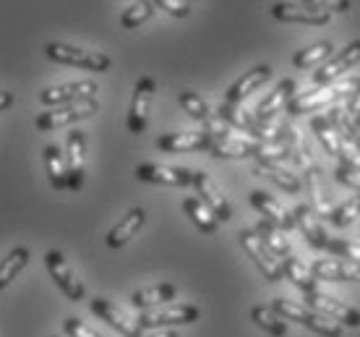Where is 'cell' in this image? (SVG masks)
I'll return each instance as SVG.
<instances>
[{"label":"cell","mask_w":360,"mask_h":337,"mask_svg":"<svg viewBox=\"0 0 360 337\" xmlns=\"http://www.w3.org/2000/svg\"><path fill=\"white\" fill-rule=\"evenodd\" d=\"M144 222H146V212L141 210V207H134L131 212H126V215L112 225L108 238H105L108 248H112V251H115V248H123L139 230L144 228Z\"/></svg>","instance_id":"cell-23"},{"label":"cell","mask_w":360,"mask_h":337,"mask_svg":"<svg viewBox=\"0 0 360 337\" xmlns=\"http://www.w3.org/2000/svg\"><path fill=\"white\" fill-rule=\"evenodd\" d=\"M178 295V285L172 283H157L152 288H144V291H136L131 295V306L139 311H154L165 306V303H170L172 298Z\"/></svg>","instance_id":"cell-25"},{"label":"cell","mask_w":360,"mask_h":337,"mask_svg":"<svg viewBox=\"0 0 360 337\" xmlns=\"http://www.w3.org/2000/svg\"><path fill=\"white\" fill-rule=\"evenodd\" d=\"M240 246H243V251L248 254V259L256 265V269L262 272V277H266L269 283L285 280V277H282V262L271 254L269 248L264 246L262 238L256 236L253 230H240Z\"/></svg>","instance_id":"cell-8"},{"label":"cell","mask_w":360,"mask_h":337,"mask_svg":"<svg viewBox=\"0 0 360 337\" xmlns=\"http://www.w3.org/2000/svg\"><path fill=\"white\" fill-rule=\"evenodd\" d=\"M251 319H253V324L259 329H264L266 335H271V337H285L288 335V322L285 319H279L277 314L271 311V306H253L251 309Z\"/></svg>","instance_id":"cell-33"},{"label":"cell","mask_w":360,"mask_h":337,"mask_svg":"<svg viewBox=\"0 0 360 337\" xmlns=\"http://www.w3.org/2000/svg\"><path fill=\"white\" fill-rule=\"evenodd\" d=\"M99 102L97 100H82V102H71V105H60V108L45 110L42 115H37L34 126L39 131H55L60 126H68V123H76V120L91 118L97 115Z\"/></svg>","instance_id":"cell-7"},{"label":"cell","mask_w":360,"mask_h":337,"mask_svg":"<svg viewBox=\"0 0 360 337\" xmlns=\"http://www.w3.org/2000/svg\"><path fill=\"white\" fill-rule=\"evenodd\" d=\"M154 89H157V84H154L152 76H141V79L136 82L134 100H131V110H128V118H126V126L134 136H139V134H144L146 131V123H149V108H152V100H154Z\"/></svg>","instance_id":"cell-10"},{"label":"cell","mask_w":360,"mask_h":337,"mask_svg":"<svg viewBox=\"0 0 360 337\" xmlns=\"http://www.w3.org/2000/svg\"><path fill=\"white\" fill-rule=\"evenodd\" d=\"M308 269L316 283H360V265L345 259H316Z\"/></svg>","instance_id":"cell-16"},{"label":"cell","mask_w":360,"mask_h":337,"mask_svg":"<svg viewBox=\"0 0 360 337\" xmlns=\"http://www.w3.org/2000/svg\"><path fill=\"white\" fill-rule=\"evenodd\" d=\"M13 105V94L6 89H0V110H8Z\"/></svg>","instance_id":"cell-44"},{"label":"cell","mask_w":360,"mask_h":337,"mask_svg":"<svg viewBox=\"0 0 360 337\" xmlns=\"http://www.w3.org/2000/svg\"><path fill=\"white\" fill-rule=\"evenodd\" d=\"M63 332L68 337H99L97 332L91 327H86L82 319H76V317H68V319L63 322Z\"/></svg>","instance_id":"cell-41"},{"label":"cell","mask_w":360,"mask_h":337,"mask_svg":"<svg viewBox=\"0 0 360 337\" xmlns=\"http://www.w3.org/2000/svg\"><path fill=\"white\" fill-rule=\"evenodd\" d=\"M253 173L264 175V178H269L274 186H279L282 191H288V193H300V189H303V181H300V178H297L292 170L282 167L279 163H259V160H256V167H253Z\"/></svg>","instance_id":"cell-26"},{"label":"cell","mask_w":360,"mask_h":337,"mask_svg":"<svg viewBox=\"0 0 360 337\" xmlns=\"http://www.w3.org/2000/svg\"><path fill=\"white\" fill-rule=\"evenodd\" d=\"M42 160H45V170H47V181L55 191H63L65 189V157L60 152L58 144H47L45 152H42Z\"/></svg>","instance_id":"cell-30"},{"label":"cell","mask_w":360,"mask_h":337,"mask_svg":"<svg viewBox=\"0 0 360 337\" xmlns=\"http://www.w3.org/2000/svg\"><path fill=\"white\" fill-rule=\"evenodd\" d=\"M178 102H180V108L188 113L191 118L193 120H198V123H204L207 126L209 120H214V113L209 110V105H207V100L198 94V91H193V89H183L178 94Z\"/></svg>","instance_id":"cell-34"},{"label":"cell","mask_w":360,"mask_h":337,"mask_svg":"<svg viewBox=\"0 0 360 337\" xmlns=\"http://www.w3.org/2000/svg\"><path fill=\"white\" fill-rule=\"evenodd\" d=\"M303 186L308 189V193H311V199H314V212L316 215H321L324 220H329V215H332V204L326 201V191L324 186H321V170L319 167H308V170H303Z\"/></svg>","instance_id":"cell-29"},{"label":"cell","mask_w":360,"mask_h":337,"mask_svg":"<svg viewBox=\"0 0 360 337\" xmlns=\"http://www.w3.org/2000/svg\"><path fill=\"white\" fill-rule=\"evenodd\" d=\"M306 306H311L314 311L324 314L329 319L340 322L342 327H360V311L350 303H345L342 298H334L324 291H316V293H306Z\"/></svg>","instance_id":"cell-9"},{"label":"cell","mask_w":360,"mask_h":337,"mask_svg":"<svg viewBox=\"0 0 360 337\" xmlns=\"http://www.w3.org/2000/svg\"><path fill=\"white\" fill-rule=\"evenodd\" d=\"M154 8L160 6L162 11H167L170 16L175 18H186L191 16V6H188V0H149Z\"/></svg>","instance_id":"cell-40"},{"label":"cell","mask_w":360,"mask_h":337,"mask_svg":"<svg viewBox=\"0 0 360 337\" xmlns=\"http://www.w3.org/2000/svg\"><path fill=\"white\" fill-rule=\"evenodd\" d=\"M198 317H201L198 306H193V303H178V306H170V309L141 311V317L136 319V329L139 332L170 329V327H180V324H193Z\"/></svg>","instance_id":"cell-4"},{"label":"cell","mask_w":360,"mask_h":337,"mask_svg":"<svg viewBox=\"0 0 360 337\" xmlns=\"http://www.w3.org/2000/svg\"><path fill=\"white\" fill-rule=\"evenodd\" d=\"M358 217H360V196H355V199L334 204L332 215H329V222H332L334 228H350Z\"/></svg>","instance_id":"cell-37"},{"label":"cell","mask_w":360,"mask_h":337,"mask_svg":"<svg viewBox=\"0 0 360 337\" xmlns=\"http://www.w3.org/2000/svg\"><path fill=\"white\" fill-rule=\"evenodd\" d=\"M136 178L144 183H154V186H172V189L193 186V170H188V167H170V165H139Z\"/></svg>","instance_id":"cell-11"},{"label":"cell","mask_w":360,"mask_h":337,"mask_svg":"<svg viewBox=\"0 0 360 337\" xmlns=\"http://www.w3.org/2000/svg\"><path fill=\"white\" fill-rule=\"evenodd\" d=\"M139 337H178L172 329H154V332H146V335H139Z\"/></svg>","instance_id":"cell-45"},{"label":"cell","mask_w":360,"mask_h":337,"mask_svg":"<svg viewBox=\"0 0 360 337\" xmlns=\"http://www.w3.org/2000/svg\"><path fill=\"white\" fill-rule=\"evenodd\" d=\"M269 79H271V65H266V63L256 65V68H251L248 73H243L235 84H230V89H227V94H225V102L240 105L245 97H251L253 91L259 89V87H264Z\"/></svg>","instance_id":"cell-20"},{"label":"cell","mask_w":360,"mask_h":337,"mask_svg":"<svg viewBox=\"0 0 360 337\" xmlns=\"http://www.w3.org/2000/svg\"><path fill=\"white\" fill-rule=\"evenodd\" d=\"M84 178H86V134L76 128L65 139V189L82 191Z\"/></svg>","instance_id":"cell-6"},{"label":"cell","mask_w":360,"mask_h":337,"mask_svg":"<svg viewBox=\"0 0 360 337\" xmlns=\"http://www.w3.org/2000/svg\"><path fill=\"white\" fill-rule=\"evenodd\" d=\"M94 94H97V84L94 82H71L42 89L39 91V102L45 108H60V105H71V102L94 100Z\"/></svg>","instance_id":"cell-13"},{"label":"cell","mask_w":360,"mask_h":337,"mask_svg":"<svg viewBox=\"0 0 360 337\" xmlns=\"http://www.w3.org/2000/svg\"><path fill=\"white\" fill-rule=\"evenodd\" d=\"M358 63H360V39H355L347 47H342V53H337L332 61L321 63V68L314 73V84L316 87H329L334 79H340L342 73H347L352 65Z\"/></svg>","instance_id":"cell-15"},{"label":"cell","mask_w":360,"mask_h":337,"mask_svg":"<svg viewBox=\"0 0 360 337\" xmlns=\"http://www.w3.org/2000/svg\"><path fill=\"white\" fill-rule=\"evenodd\" d=\"M50 337H58V335H50Z\"/></svg>","instance_id":"cell-49"},{"label":"cell","mask_w":360,"mask_h":337,"mask_svg":"<svg viewBox=\"0 0 360 337\" xmlns=\"http://www.w3.org/2000/svg\"><path fill=\"white\" fill-rule=\"evenodd\" d=\"M157 149H160V152H170V155H180V152H204V149H209V136L204 131L165 134V136L157 139Z\"/></svg>","instance_id":"cell-24"},{"label":"cell","mask_w":360,"mask_h":337,"mask_svg":"<svg viewBox=\"0 0 360 337\" xmlns=\"http://www.w3.org/2000/svg\"><path fill=\"white\" fill-rule=\"evenodd\" d=\"M271 311L277 314L279 319L295 322L300 327L311 329L314 335L342 337V324H340V322H334V319H329V317H324V314H319V311H314L311 306H306V303H295V301H288V298H274V301H271Z\"/></svg>","instance_id":"cell-1"},{"label":"cell","mask_w":360,"mask_h":337,"mask_svg":"<svg viewBox=\"0 0 360 337\" xmlns=\"http://www.w3.org/2000/svg\"><path fill=\"white\" fill-rule=\"evenodd\" d=\"M311 128H314L316 139L321 141V146H324L326 155L337 157V152H340V146H342L345 139L334 131V126L329 123V118H326V115H316V118L311 120Z\"/></svg>","instance_id":"cell-35"},{"label":"cell","mask_w":360,"mask_h":337,"mask_svg":"<svg viewBox=\"0 0 360 337\" xmlns=\"http://www.w3.org/2000/svg\"><path fill=\"white\" fill-rule=\"evenodd\" d=\"M337 157H340V165H347V167H352V170H358L360 173V152L355 149V146H350L347 141H342Z\"/></svg>","instance_id":"cell-43"},{"label":"cell","mask_w":360,"mask_h":337,"mask_svg":"<svg viewBox=\"0 0 360 337\" xmlns=\"http://www.w3.org/2000/svg\"><path fill=\"white\" fill-rule=\"evenodd\" d=\"M292 220H295V228H300V236L306 238L314 248H326V241H329V233L324 230L321 220L316 217V212L308 207V204H297L292 210Z\"/></svg>","instance_id":"cell-22"},{"label":"cell","mask_w":360,"mask_h":337,"mask_svg":"<svg viewBox=\"0 0 360 337\" xmlns=\"http://www.w3.org/2000/svg\"><path fill=\"white\" fill-rule=\"evenodd\" d=\"M282 277H288L290 283L295 285V288L303 293V295H306V293H316V291H319V283H316V277L311 274V269H308V267L303 265L297 256H292V254L282 259Z\"/></svg>","instance_id":"cell-27"},{"label":"cell","mask_w":360,"mask_h":337,"mask_svg":"<svg viewBox=\"0 0 360 337\" xmlns=\"http://www.w3.org/2000/svg\"><path fill=\"white\" fill-rule=\"evenodd\" d=\"M193 189H196V196L209 207V212L214 215L219 222H230L233 220V207L230 201L225 199V193L214 186V181L209 178V173L204 170H193Z\"/></svg>","instance_id":"cell-12"},{"label":"cell","mask_w":360,"mask_h":337,"mask_svg":"<svg viewBox=\"0 0 360 337\" xmlns=\"http://www.w3.org/2000/svg\"><path fill=\"white\" fill-rule=\"evenodd\" d=\"M219 160H248V157L259 155V141H248L240 136H209V149Z\"/></svg>","instance_id":"cell-17"},{"label":"cell","mask_w":360,"mask_h":337,"mask_svg":"<svg viewBox=\"0 0 360 337\" xmlns=\"http://www.w3.org/2000/svg\"><path fill=\"white\" fill-rule=\"evenodd\" d=\"M29 248L27 246H16L6 259H0V291L8 288L18 274L24 272V267L29 265Z\"/></svg>","instance_id":"cell-31"},{"label":"cell","mask_w":360,"mask_h":337,"mask_svg":"<svg viewBox=\"0 0 360 337\" xmlns=\"http://www.w3.org/2000/svg\"><path fill=\"white\" fill-rule=\"evenodd\" d=\"M358 89H360V79H350V82L340 84V87H319L314 91L292 97L285 110H288L290 115H306V113H314V110H324L337 105V102H345Z\"/></svg>","instance_id":"cell-2"},{"label":"cell","mask_w":360,"mask_h":337,"mask_svg":"<svg viewBox=\"0 0 360 337\" xmlns=\"http://www.w3.org/2000/svg\"><path fill=\"white\" fill-rule=\"evenodd\" d=\"M300 3H308V6H314V8H321L326 13H345V11H350V0H300Z\"/></svg>","instance_id":"cell-42"},{"label":"cell","mask_w":360,"mask_h":337,"mask_svg":"<svg viewBox=\"0 0 360 337\" xmlns=\"http://www.w3.org/2000/svg\"><path fill=\"white\" fill-rule=\"evenodd\" d=\"M89 309L97 319H102L108 327L115 329L117 335H123V337H139L141 335V332L136 329V324H131V322L126 319V314L117 309L112 301H108V298H91Z\"/></svg>","instance_id":"cell-21"},{"label":"cell","mask_w":360,"mask_h":337,"mask_svg":"<svg viewBox=\"0 0 360 337\" xmlns=\"http://www.w3.org/2000/svg\"><path fill=\"white\" fill-rule=\"evenodd\" d=\"M347 141H350V146H355V149H358V152H360V131H358V128L352 131V136L347 139Z\"/></svg>","instance_id":"cell-46"},{"label":"cell","mask_w":360,"mask_h":337,"mask_svg":"<svg viewBox=\"0 0 360 337\" xmlns=\"http://www.w3.org/2000/svg\"><path fill=\"white\" fill-rule=\"evenodd\" d=\"M45 55L55 63L73 65V68H84V71L91 73H105L110 71V61L105 53H97V50H86V47H76V45H65V42H50L45 47Z\"/></svg>","instance_id":"cell-3"},{"label":"cell","mask_w":360,"mask_h":337,"mask_svg":"<svg viewBox=\"0 0 360 337\" xmlns=\"http://www.w3.org/2000/svg\"><path fill=\"white\" fill-rule=\"evenodd\" d=\"M183 212L188 215V220L196 225L204 236H214L217 228H219V220L209 212V207L204 201L198 199V196H188V199H183Z\"/></svg>","instance_id":"cell-28"},{"label":"cell","mask_w":360,"mask_h":337,"mask_svg":"<svg viewBox=\"0 0 360 337\" xmlns=\"http://www.w3.org/2000/svg\"><path fill=\"white\" fill-rule=\"evenodd\" d=\"M271 16L282 21V24H311V27H321L329 24V13L321 8H314L308 3H288V0H279L271 6Z\"/></svg>","instance_id":"cell-14"},{"label":"cell","mask_w":360,"mask_h":337,"mask_svg":"<svg viewBox=\"0 0 360 337\" xmlns=\"http://www.w3.org/2000/svg\"><path fill=\"white\" fill-rule=\"evenodd\" d=\"M352 126H355L360 131V115H355V118H352Z\"/></svg>","instance_id":"cell-47"},{"label":"cell","mask_w":360,"mask_h":337,"mask_svg":"<svg viewBox=\"0 0 360 337\" xmlns=\"http://www.w3.org/2000/svg\"><path fill=\"white\" fill-rule=\"evenodd\" d=\"M256 236L262 238V243L266 248H269L271 254L277 256L279 262L285 259V256H290L292 254V248H290V243H288V238L279 233V228H274L271 222H266V220H262L259 225H256V230H253Z\"/></svg>","instance_id":"cell-32"},{"label":"cell","mask_w":360,"mask_h":337,"mask_svg":"<svg viewBox=\"0 0 360 337\" xmlns=\"http://www.w3.org/2000/svg\"><path fill=\"white\" fill-rule=\"evenodd\" d=\"M355 115H360V102H358V108H355ZM355 115H352V118H355Z\"/></svg>","instance_id":"cell-48"},{"label":"cell","mask_w":360,"mask_h":337,"mask_svg":"<svg viewBox=\"0 0 360 337\" xmlns=\"http://www.w3.org/2000/svg\"><path fill=\"white\" fill-rule=\"evenodd\" d=\"M334 53L332 42H316L311 47H303L300 53L292 55V65L295 68H316V65H321L324 61H329V55Z\"/></svg>","instance_id":"cell-36"},{"label":"cell","mask_w":360,"mask_h":337,"mask_svg":"<svg viewBox=\"0 0 360 337\" xmlns=\"http://www.w3.org/2000/svg\"><path fill=\"white\" fill-rule=\"evenodd\" d=\"M248 201H251V207L259 215H262L266 222H271L274 228H279V230H292L295 228V220H292V215H290L282 204H279L271 193H266V191H251L248 193Z\"/></svg>","instance_id":"cell-18"},{"label":"cell","mask_w":360,"mask_h":337,"mask_svg":"<svg viewBox=\"0 0 360 337\" xmlns=\"http://www.w3.org/2000/svg\"><path fill=\"white\" fill-rule=\"evenodd\" d=\"M154 13V6L149 3V0H136L134 6H128L126 13L120 16V27L123 29H136L141 27L144 21H149Z\"/></svg>","instance_id":"cell-38"},{"label":"cell","mask_w":360,"mask_h":337,"mask_svg":"<svg viewBox=\"0 0 360 337\" xmlns=\"http://www.w3.org/2000/svg\"><path fill=\"white\" fill-rule=\"evenodd\" d=\"M295 89H297V84L292 82V79H282V82L277 84V89H271L269 97H264V100L259 102L253 118L259 120V123H271L279 110L288 108V102L295 97Z\"/></svg>","instance_id":"cell-19"},{"label":"cell","mask_w":360,"mask_h":337,"mask_svg":"<svg viewBox=\"0 0 360 337\" xmlns=\"http://www.w3.org/2000/svg\"><path fill=\"white\" fill-rule=\"evenodd\" d=\"M334 178L337 183H342L345 189H350L360 196V173L358 170H352L347 165H337V170H334Z\"/></svg>","instance_id":"cell-39"},{"label":"cell","mask_w":360,"mask_h":337,"mask_svg":"<svg viewBox=\"0 0 360 337\" xmlns=\"http://www.w3.org/2000/svg\"><path fill=\"white\" fill-rule=\"evenodd\" d=\"M45 267H47V274L53 277V283L58 285V291L63 293L65 298L71 303H82L84 295H86V288L84 283L76 277V272L71 269L68 265V259L63 256V251H47L45 254Z\"/></svg>","instance_id":"cell-5"}]
</instances>
